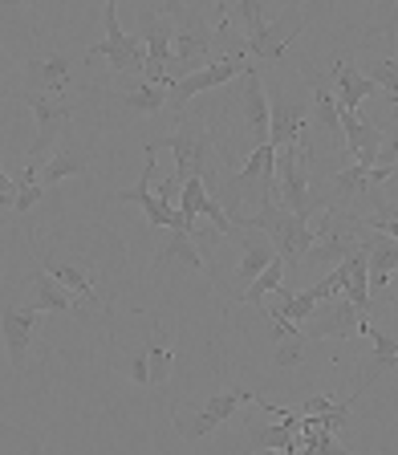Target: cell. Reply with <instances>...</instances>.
<instances>
[{"mask_svg":"<svg viewBox=\"0 0 398 455\" xmlns=\"http://www.w3.org/2000/svg\"><path fill=\"white\" fill-rule=\"evenodd\" d=\"M98 106L106 118H151L167 110V85L147 82V77H123V85L102 90L98 85Z\"/></svg>","mask_w":398,"mask_h":455,"instance_id":"30bf717a","label":"cell"},{"mask_svg":"<svg viewBox=\"0 0 398 455\" xmlns=\"http://www.w3.org/2000/svg\"><path fill=\"white\" fill-rule=\"evenodd\" d=\"M216 204L224 208V216L236 224V220H244V208L256 212L265 208V204H276V151L273 147H252V155H248L244 163H236V167L224 175V183H219V196Z\"/></svg>","mask_w":398,"mask_h":455,"instance_id":"277c9868","label":"cell"},{"mask_svg":"<svg viewBox=\"0 0 398 455\" xmlns=\"http://www.w3.org/2000/svg\"><path fill=\"white\" fill-rule=\"evenodd\" d=\"M256 403V390H244V387H227V390H216L211 398H203V403H191L187 411H175V431H179L187 443H195V439H208L211 431H219L224 423H232L236 419L240 407H252Z\"/></svg>","mask_w":398,"mask_h":455,"instance_id":"52a82bcc","label":"cell"},{"mask_svg":"<svg viewBox=\"0 0 398 455\" xmlns=\"http://www.w3.org/2000/svg\"><path fill=\"white\" fill-rule=\"evenodd\" d=\"M227 20H240L244 25V61H268L276 66L289 49V41H297L305 33V12L301 9H284L273 12L260 0H236V4H219Z\"/></svg>","mask_w":398,"mask_h":455,"instance_id":"7a4b0ae2","label":"cell"},{"mask_svg":"<svg viewBox=\"0 0 398 455\" xmlns=\"http://www.w3.org/2000/svg\"><path fill=\"white\" fill-rule=\"evenodd\" d=\"M224 118H240L252 147L268 142V82L260 77L256 66H248L236 77V90L227 94V106H224Z\"/></svg>","mask_w":398,"mask_h":455,"instance_id":"9c48e42d","label":"cell"},{"mask_svg":"<svg viewBox=\"0 0 398 455\" xmlns=\"http://www.w3.org/2000/svg\"><path fill=\"white\" fill-rule=\"evenodd\" d=\"M74 66L77 61L61 49L28 57L20 66V94H69L74 90Z\"/></svg>","mask_w":398,"mask_h":455,"instance_id":"2e32d148","label":"cell"},{"mask_svg":"<svg viewBox=\"0 0 398 455\" xmlns=\"http://www.w3.org/2000/svg\"><path fill=\"white\" fill-rule=\"evenodd\" d=\"M313 228V244L309 252H305V268H333L341 265L346 256L358 248L362 240V228H358V216H350V212H338V208H322L317 212V224Z\"/></svg>","mask_w":398,"mask_h":455,"instance_id":"8992f818","label":"cell"},{"mask_svg":"<svg viewBox=\"0 0 398 455\" xmlns=\"http://www.w3.org/2000/svg\"><path fill=\"white\" fill-rule=\"evenodd\" d=\"M134 37H139L142 53H147V69H142V77L167 85V61H171V37H175V25H171L163 12L142 9L139 12V33H134Z\"/></svg>","mask_w":398,"mask_h":455,"instance_id":"ac0fdd59","label":"cell"},{"mask_svg":"<svg viewBox=\"0 0 398 455\" xmlns=\"http://www.w3.org/2000/svg\"><path fill=\"white\" fill-rule=\"evenodd\" d=\"M114 370L126 374L134 387L155 390V387H163V382L171 379V370H175V346H171L167 338L147 333L142 346H134V350H126V346L114 350Z\"/></svg>","mask_w":398,"mask_h":455,"instance_id":"ba28073f","label":"cell"},{"mask_svg":"<svg viewBox=\"0 0 398 455\" xmlns=\"http://www.w3.org/2000/svg\"><path fill=\"white\" fill-rule=\"evenodd\" d=\"M90 167H94V155H90V147H82V142H57L53 151H49V159L37 167V183L41 191L57 188V183L74 180V175H90Z\"/></svg>","mask_w":398,"mask_h":455,"instance_id":"44dd1931","label":"cell"},{"mask_svg":"<svg viewBox=\"0 0 398 455\" xmlns=\"http://www.w3.org/2000/svg\"><path fill=\"white\" fill-rule=\"evenodd\" d=\"M354 398H358V390H354V395H346L341 403H333V398H325V395H313V398H305L301 415H309L313 423L322 427V431H330V435H346V427H350Z\"/></svg>","mask_w":398,"mask_h":455,"instance_id":"83f0119b","label":"cell"},{"mask_svg":"<svg viewBox=\"0 0 398 455\" xmlns=\"http://www.w3.org/2000/svg\"><path fill=\"white\" fill-rule=\"evenodd\" d=\"M362 322H370V317H358V309L346 297H330V301L313 305V313L301 322V338L305 341H350V338H358Z\"/></svg>","mask_w":398,"mask_h":455,"instance_id":"9a60e30c","label":"cell"},{"mask_svg":"<svg viewBox=\"0 0 398 455\" xmlns=\"http://www.w3.org/2000/svg\"><path fill=\"white\" fill-rule=\"evenodd\" d=\"M281 289H284V265H281V260H273V265H268L265 273H260L252 284H248L244 293H236V301L256 305V309H265V297H268V293H281Z\"/></svg>","mask_w":398,"mask_h":455,"instance_id":"4dcf8cb0","label":"cell"},{"mask_svg":"<svg viewBox=\"0 0 398 455\" xmlns=\"http://www.w3.org/2000/svg\"><path fill=\"white\" fill-rule=\"evenodd\" d=\"M297 455H354V451L341 447L338 435L322 431L309 415H301V427H297Z\"/></svg>","mask_w":398,"mask_h":455,"instance_id":"f546056e","label":"cell"},{"mask_svg":"<svg viewBox=\"0 0 398 455\" xmlns=\"http://www.w3.org/2000/svg\"><path fill=\"white\" fill-rule=\"evenodd\" d=\"M358 244H362V252H366V284H370V301H374V293L390 289V281H394L398 240L394 236H378V232H366V228H362V240H358Z\"/></svg>","mask_w":398,"mask_h":455,"instance_id":"7402d4cb","label":"cell"},{"mask_svg":"<svg viewBox=\"0 0 398 455\" xmlns=\"http://www.w3.org/2000/svg\"><path fill=\"white\" fill-rule=\"evenodd\" d=\"M358 333H366V338L374 341L370 366L362 370V382H358V395H362V390H370L374 382L382 379V374H394V366H398V341H394V333L378 330V325H370V322H362V330H358Z\"/></svg>","mask_w":398,"mask_h":455,"instance_id":"4316f807","label":"cell"},{"mask_svg":"<svg viewBox=\"0 0 398 455\" xmlns=\"http://www.w3.org/2000/svg\"><path fill=\"white\" fill-rule=\"evenodd\" d=\"M199 273H208V260L199 256V248L191 244V236L167 228L159 248H155V256H151V276L155 281H167V276H199Z\"/></svg>","mask_w":398,"mask_h":455,"instance_id":"e0dca14e","label":"cell"},{"mask_svg":"<svg viewBox=\"0 0 398 455\" xmlns=\"http://www.w3.org/2000/svg\"><path fill=\"white\" fill-rule=\"evenodd\" d=\"M4 228H9V212H0V232H4Z\"/></svg>","mask_w":398,"mask_h":455,"instance_id":"d590c367","label":"cell"},{"mask_svg":"<svg viewBox=\"0 0 398 455\" xmlns=\"http://www.w3.org/2000/svg\"><path fill=\"white\" fill-rule=\"evenodd\" d=\"M227 240H236V244H240L236 281H232V284H236L240 293H244L248 284H252L256 276H260L276 260V252H273V244H268L265 232H256V228H232V236H227Z\"/></svg>","mask_w":398,"mask_h":455,"instance_id":"603a6c76","label":"cell"},{"mask_svg":"<svg viewBox=\"0 0 398 455\" xmlns=\"http://www.w3.org/2000/svg\"><path fill=\"white\" fill-rule=\"evenodd\" d=\"M313 305H317V301L309 297V289H293V293H284V289H281V293H276V309L273 313L281 317V322H289V325H297V330H301V322L313 313Z\"/></svg>","mask_w":398,"mask_h":455,"instance_id":"1f68e13d","label":"cell"},{"mask_svg":"<svg viewBox=\"0 0 398 455\" xmlns=\"http://www.w3.org/2000/svg\"><path fill=\"white\" fill-rule=\"evenodd\" d=\"M301 82L309 85L313 94V110H317V126L322 134L341 151V131H338V98H333V85H330V74H317V69L301 66Z\"/></svg>","mask_w":398,"mask_h":455,"instance_id":"d4e9b609","label":"cell"},{"mask_svg":"<svg viewBox=\"0 0 398 455\" xmlns=\"http://www.w3.org/2000/svg\"><path fill=\"white\" fill-rule=\"evenodd\" d=\"M256 455H289V451H256Z\"/></svg>","mask_w":398,"mask_h":455,"instance_id":"8d00e7d4","label":"cell"},{"mask_svg":"<svg viewBox=\"0 0 398 455\" xmlns=\"http://www.w3.org/2000/svg\"><path fill=\"white\" fill-rule=\"evenodd\" d=\"M4 98H20V66L9 57V49L0 45V102Z\"/></svg>","mask_w":398,"mask_h":455,"instance_id":"836d02e7","label":"cell"},{"mask_svg":"<svg viewBox=\"0 0 398 455\" xmlns=\"http://www.w3.org/2000/svg\"><path fill=\"white\" fill-rule=\"evenodd\" d=\"M260 313H265V322L273 325V333H276L273 366H281V370L301 366V362H305V338H301V330H297V325H289V322H281L273 309H260Z\"/></svg>","mask_w":398,"mask_h":455,"instance_id":"f1b7e54d","label":"cell"},{"mask_svg":"<svg viewBox=\"0 0 398 455\" xmlns=\"http://www.w3.org/2000/svg\"><path fill=\"white\" fill-rule=\"evenodd\" d=\"M12 199H17V180H12L9 171L0 167V212H9Z\"/></svg>","mask_w":398,"mask_h":455,"instance_id":"e575fe53","label":"cell"},{"mask_svg":"<svg viewBox=\"0 0 398 455\" xmlns=\"http://www.w3.org/2000/svg\"><path fill=\"white\" fill-rule=\"evenodd\" d=\"M330 85H333V98H338V110H350V114H358L366 98L378 94V90H374V85L362 77V69H354L346 57H333Z\"/></svg>","mask_w":398,"mask_h":455,"instance_id":"cb8c5ba5","label":"cell"},{"mask_svg":"<svg viewBox=\"0 0 398 455\" xmlns=\"http://www.w3.org/2000/svg\"><path fill=\"white\" fill-rule=\"evenodd\" d=\"M28 252H33V260H37V265L45 268V273L53 276V281L61 284V289H66V293L74 297L77 305H85V309H106V297L98 293L94 276L85 273V268L69 265V260H57V256L41 252V248H37V236H33V232H28Z\"/></svg>","mask_w":398,"mask_h":455,"instance_id":"d6986e66","label":"cell"},{"mask_svg":"<svg viewBox=\"0 0 398 455\" xmlns=\"http://www.w3.org/2000/svg\"><path fill=\"white\" fill-rule=\"evenodd\" d=\"M41 196H45V191H41V183H37V171L25 167V171H20V180H17V199H12V212H17V216H25L28 208H37V204H41Z\"/></svg>","mask_w":398,"mask_h":455,"instance_id":"d6a6232c","label":"cell"},{"mask_svg":"<svg viewBox=\"0 0 398 455\" xmlns=\"http://www.w3.org/2000/svg\"><path fill=\"white\" fill-rule=\"evenodd\" d=\"M248 66H252V61H244V57H227V61H211V66L195 69V74L179 77V82H171V85H167V106H171L175 114H187L191 98L211 94V90H224V85H227V82H236V77L244 74Z\"/></svg>","mask_w":398,"mask_h":455,"instance_id":"4fadbf2b","label":"cell"},{"mask_svg":"<svg viewBox=\"0 0 398 455\" xmlns=\"http://www.w3.org/2000/svg\"><path fill=\"white\" fill-rule=\"evenodd\" d=\"M309 106L305 98H293L289 85H276L268 90V147L281 151V147H297L305 142V131H309Z\"/></svg>","mask_w":398,"mask_h":455,"instance_id":"5bb4252c","label":"cell"},{"mask_svg":"<svg viewBox=\"0 0 398 455\" xmlns=\"http://www.w3.org/2000/svg\"><path fill=\"white\" fill-rule=\"evenodd\" d=\"M159 12L175 25L171 61H167V85L216 61V28H211L208 9H199V4H159Z\"/></svg>","mask_w":398,"mask_h":455,"instance_id":"3957f363","label":"cell"},{"mask_svg":"<svg viewBox=\"0 0 398 455\" xmlns=\"http://www.w3.org/2000/svg\"><path fill=\"white\" fill-rule=\"evenodd\" d=\"M313 159H317V151L309 142L276 151V204L309 224L322 212V188H313Z\"/></svg>","mask_w":398,"mask_h":455,"instance_id":"5b68a950","label":"cell"},{"mask_svg":"<svg viewBox=\"0 0 398 455\" xmlns=\"http://www.w3.org/2000/svg\"><path fill=\"white\" fill-rule=\"evenodd\" d=\"M20 102L28 106V114H33V118H37V139H33V147H28V155H25V167L37 171L41 163L49 159V151L61 142L66 126L74 123L77 106L74 102H61V98H45V94H20Z\"/></svg>","mask_w":398,"mask_h":455,"instance_id":"8fae6325","label":"cell"},{"mask_svg":"<svg viewBox=\"0 0 398 455\" xmlns=\"http://www.w3.org/2000/svg\"><path fill=\"white\" fill-rule=\"evenodd\" d=\"M25 289H28V309L33 313H74L77 309L74 297H69L66 289L37 265V260H33V268H28Z\"/></svg>","mask_w":398,"mask_h":455,"instance_id":"484cf974","label":"cell"},{"mask_svg":"<svg viewBox=\"0 0 398 455\" xmlns=\"http://www.w3.org/2000/svg\"><path fill=\"white\" fill-rule=\"evenodd\" d=\"M159 147H167V151L175 155V175H171V180L175 183L199 180L211 199L219 196V183H224V175H227V159H232V151L219 142V131H211L203 118H187V114H179L175 134L159 139ZM159 147H155V151H159Z\"/></svg>","mask_w":398,"mask_h":455,"instance_id":"6da1fadb","label":"cell"},{"mask_svg":"<svg viewBox=\"0 0 398 455\" xmlns=\"http://www.w3.org/2000/svg\"><path fill=\"white\" fill-rule=\"evenodd\" d=\"M28 455H45V451H41V447H33V451H28Z\"/></svg>","mask_w":398,"mask_h":455,"instance_id":"74e56055","label":"cell"},{"mask_svg":"<svg viewBox=\"0 0 398 455\" xmlns=\"http://www.w3.org/2000/svg\"><path fill=\"white\" fill-rule=\"evenodd\" d=\"M106 17V37L98 41L94 49H85V61H94V57H106L110 61V69L118 77H142V69H147V53H142L139 37L134 33H126L123 25H118V4H106L102 9Z\"/></svg>","mask_w":398,"mask_h":455,"instance_id":"7c38bea8","label":"cell"},{"mask_svg":"<svg viewBox=\"0 0 398 455\" xmlns=\"http://www.w3.org/2000/svg\"><path fill=\"white\" fill-rule=\"evenodd\" d=\"M37 322H41V313H33L28 305L0 301V338H4V350H9V362L17 374H25V366H28V341H33Z\"/></svg>","mask_w":398,"mask_h":455,"instance_id":"ffe728a7","label":"cell"}]
</instances>
